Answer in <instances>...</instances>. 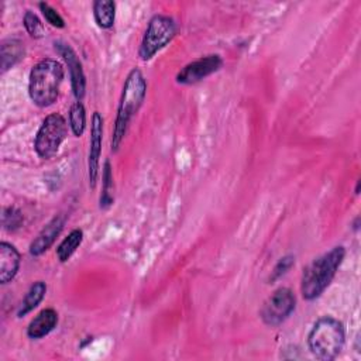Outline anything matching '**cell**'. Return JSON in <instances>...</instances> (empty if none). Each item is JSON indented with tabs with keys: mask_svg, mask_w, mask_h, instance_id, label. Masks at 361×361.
Here are the masks:
<instances>
[{
	"mask_svg": "<svg viewBox=\"0 0 361 361\" xmlns=\"http://www.w3.org/2000/svg\"><path fill=\"white\" fill-rule=\"evenodd\" d=\"M147 94V80L142 72L137 68L131 69L124 80L117 114L113 126L110 147L113 152H117L126 134L133 117L140 110L144 99Z\"/></svg>",
	"mask_w": 361,
	"mask_h": 361,
	"instance_id": "6da1fadb",
	"label": "cell"
},
{
	"mask_svg": "<svg viewBox=\"0 0 361 361\" xmlns=\"http://www.w3.org/2000/svg\"><path fill=\"white\" fill-rule=\"evenodd\" d=\"M345 257L343 245L333 247L329 252L314 258L302 274L300 293L305 300H314L319 298L331 283Z\"/></svg>",
	"mask_w": 361,
	"mask_h": 361,
	"instance_id": "7a4b0ae2",
	"label": "cell"
},
{
	"mask_svg": "<svg viewBox=\"0 0 361 361\" xmlns=\"http://www.w3.org/2000/svg\"><path fill=\"white\" fill-rule=\"evenodd\" d=\"M63 79V66L52 58L37 62L28 78V94L38 107L54 104L59 94V86Z\"/></svg>",
	"mask_w": 361,
	"mask_h": 361,
	"instance_id": "3957f363",
	"label": "cell"
},
{
	"mask_svg": "<svg viewBox=\"0 0 361 361\" xmlns=\"http://www.w3.org/2000/svg\"><path fill=\"white\" fill-rule=\"evenodd\" d=\"M345 341V331L341 322L331 316L317 319L307 336V345L310 353L322 360L331 361L343 350Z\"/></svg>",
	"mask_w": 361,
	"mask_h": 361,
	"instance_id": "277c9868",
	"label": "cell"
},
{
	"mask_svg": "<svg viewBox=\"0 0 361 361\" xmlns=\"http://www.w3.org/2000/svg\"><path fill=\"white\" fill-rule=\"evenodd\" d=\"M176 34V23L173 18L162 14L154 16L147 25L142 35L138 56L142 61L151 59L158 51L166 47Z\"/></svg>",
	"mask_w": 361,
	"mask_h": 361,
	"instance_id": "5b68a950",
	"label": "cell"
},
{
	"mask_svg": "<svg viewBox=\"0 0 361 361\" xmlns=\"http://www.w3.org/2000/svg\"><path fill=\"white\" fill-rule=\"evenodd\" d=\"M68 135V124L62 114L52 113L47 116L37 131L34 148L41 158L55 155Z\"/></svg>",
	"mask_w": 361,
	"mask_h": 361,
	"instance_id": "8992f818",
	"label": "cell"
},
{
	"mask_svg": "<svg viewBox=\"0 0 361 361\" xmlns=\"http://www.w3.org/2000/svg\"><path fill=\"white\" fill-rule=\"evenodd\" d=\"M295 306L296 298L293 292L289 288H278L262 303V307L259 310L261 320L269 327H276L292 314Z\"/></svg>",
	"mask_w": 361,
	"mask_h": 361,
	"instance_id": "52a82bcc",
	"label": "cell"
},
{
	"mask_svg": "<svg viewBox=\"0 0 361 361\" xmlns=\"http://www.w3.org/2000/svg\"><path fill=\"white\" fill-rule=\"evenodd\" d=\"M223 65V59L217 54H210L206 56H200L188 65H185L176 75V82L182 85H193L212 73L217 72Z\"/></svg>",
	"mask_w": 361,
	"mask_h": 361,
	"instance_id": "ba28073f",
	"label": "cell"
},
{
	"mask_svg": "<svg viewBox=\"0 0 361 361\" xmlns=\"http://www.w3.org/2000/svg\"><path fill=\"white\" fill-rule=\"evenodd\" d=\"M54 45H55V51L62 56V59L65 61V63L69 69L73 96H75L76 102H82L85 92H86V78H85L79 56L76 55V52L72 49L71 45H68L62 41H56Z\"/></svg>",
	"mask_w": 361,
	"mask_h": 361,
	"instance_id": "9c48e42d",
	"label": "cell"
},
{
	"mask_svg": "<svg viewBox=\"0 0 361 361\" xmlns=\"http://www.w3.org/2000/svg\"><path fill=\"white\" fill-rule=\"evenodd\" d=\"M102 141H103V117L99 111H94L92 116L90 147H89V158H87V175H89L90 189H94L97 176H99V161H100V154H102Z\"/></svg>",
	"mask_w": 361,
	"mask_h": 361,
	"instance_id": "30bf717a",
	"label": "cell"
},
{
	"mask_svg": "<svg viewBox=\"0 0 361 361\" xmlns=\"http://www.w3.org/2000/svg\"><path fill=\"white\" fill-rule=\"evenodd\" d=\"M66 221V216L59 213L52 220L47 223V226L38 233V235L32 240L30 244V254L32 257H39L45 251L51 248V245L55 243L56 237L61 234L63 226Z\"/></svg>",
	"mask_w": 361,
	"mask_h": 361,
	"instance_id": "8fae6325",
	"label": "cell"
},
{
	"mask_svg": "<svg viewBox=\"0 0 361 361\" xmlns=\"http://www.w3.org/2000/svg\"><path fill=\"white\" fill-rule=\"evenodd\" d=\"M20 262H21V257L17 248L7 241H1L0 243V282L3 285L14 279V276L18 272Z\"/></svg>",
	"mask_w": 361,
	"mask_h": 361,
	"instance_id": "7c38bea8",
	"label": "cell"
},
{
	"mask_svg": "<svg viewBox=\"0 0 361 361\" xmlns=\"http://www.w3.org/2000/svg\"><path fill=\"white\" fill-rule=\"evenodd\" d=\"M58 324V313L51 309L47 307L44 310H41L28 324L27 327V336L32 340H38L42 338L45 336H48Z\"/></svg>",
	"mask_w": 361,
	"mask_h": 361,
	"instance_id": "4fadbf2b",
	"label": "cell"
},
{
	"mask_svg": "<svg viewBox=\"0 0 361 361\" xmlns=\"http://www.w3.org/2000/svg\"><path fill=\"white\" fill-rule=\"evenodd\" d=\"M45 293H47L45 282H42V281L34 282L30 286L28 292L25 293V296H24V299H23V302H21L18 310H17V316L23 317L27 313H30L31 310H34L41 303V300L44 299Z\"/></svg>",
	"mask_w": 361,
	"mask_h": 361,
	"instance_id": "5bb4252c",
	"label": "cell"
},
{
	"mask_svg": "<svg viewBox=\"0 0 361 361\" xmlns=\"http://www.w3.org/2000/svg\"><path fill=\"white\" fill-rule=\"evenodd\" d=\"M93 17L100 28H111L116 18V3L111 0L93 1Z\"/></svg>",
	"mask_w": 361,
	"mask_h": 361,
	"instance_id": "9a60e30c",
	"label": "cell"
},
{
	"mask_svg": "<svg viewBox=\"0 0 361 361\" xmlns=\"http://www.w3.org/2000/svg\"><path fill=\"white\" fill-rule=\"evenodd\" d=\"M24 56V47L18 39H6L1 44V72H6Z\"/></svg>",
	"mask_w": 361,
	"mask_h": 361,
	"instance_id": "2e32d148",
	"label": "cell"
},
{
	"mask_svg": "<svg viewBox=\"0 0 361 361\" xmlns=\"http://www.w3.org/2000/svg\"><path fill=\"white\" fill-rule=\"evenodd\" d=\"M82 240H83V231L80 228H73L56 247L58 259L61 262H66L78 250V247L82 244Z\"/></svg>",
	"mask_w": 361,
	"mask_h": 361,
	"instance_id": "e0dca14e",
	"label": "cell"
},
{
	"mask_svg": "<svg viewBox=\"0 0 361 361\" xmlns=\"http://www.w3.org/2000/svg\"><path fill=\"white\" fill-rule=\"evenodd\" d=\"M69 127L75 137H80L86 128V111L82 102H75L69 110Z\"/></svg>",
	"mask_w": 361,
	"mask_h": 361,
	"instance_id": "ac0fdd59",
	"label": "cell"
},
{
	"mask_svg": "<svg viewBox=\"0 0 361 361\" xmlns=\"http://www.w3.org/2000/svg\"><path fill=\"white\" fill-rule=\"evenodd\" d=\"M102 179H103L102 180L103 189H102V195H100V207L102 209H107L113 203V195H111L113 173H111V166H110V161L109 159H106V162H104Z\"/></svg>",
	"mask_w": 361,
	"mask_h": 361,
	"instance_id": "d6986e66",
	"label": "cell"
},
{
	"mask_svg": "<svg viewBox=\"0 0 361 361\" xmlns=\"http://www.w3.org/2000/svg\"><path fill=\"white\" fill-rule=\"evenodd\" d=\"M23 24L27 30V32L32 37V38H41L44 37V24L41 23V20L38 18V16L35 13H32L31 10H27L23 18Z\"/></svg>",
	"mask_w": 361,
	"mask_h": 361,
	"instance_id": "ffe728a7",
	"label": "cell"
},
{
	"mask_svg": "<svg viewBox=\"0 0 361 361\" xmlns=\"http://www.w3.org/2000/svg\"><path fill=\"white\" fill-rule=\"evenodd\" d=\"M38 7H39L42 16L45 17L47 23H49L52 27H56V28H63L65 27V21L61 17V14L54 7H51L48 3H44V1L38 3Z\"/></svg>",
	"mask_w": 361,
	"mask_h": 361,
	"instance_id": "44dd1931",
	"label": "cell"
},
{
	"mask_svg": "<svg viewBox=\"0 0 361 361\" xmlns=\"http://www.w3.org/2000/svg\"><path fill=\"white\" fill-rule=\"evenodd\" d=\"M295 264V257L293 255H285L282 257L276 265L274 267L272 272H271V276H269V282H275L278 281L279 278H282Z\"/></svg>",
	"mask_w": 361,
	"mask_h": 361,
	"instance_id": "7402d4cb",
	"label": "cell"
},
{
	"mask_svg": "<svg viewBox=\"0 0 361 361\" xmlns=\"http://www.w3.org/2000/svg\"><path fill=\"white\" fill-rule=\"evenodd\" d=\"M23 221V214L16 207H7L3 212V226L7 230H16Z\"/></svg>",
	"mask_w": 361,
	"mask_h": 361,
	"instance_id": "603a6c76",
	"label": "cell"
},
{
	"mask_svg": "<svg viewBox=\"0 0 361 361\" xmlns=\"http://www.w3.org/2000/svg\"><path fill=\"white\" fill-rule=\"evenodd\" d=\"M355 193H357V195L360 193V180L357 182V186H355Z\"/></svg>",
	"mask_w": 361,
	"mask_h": 361,
	"instance_id": "cb8c5ba5",
	"label": "cell"
}]
</instances>
